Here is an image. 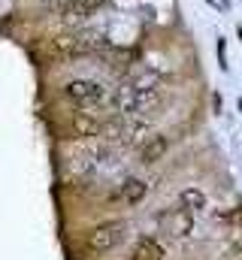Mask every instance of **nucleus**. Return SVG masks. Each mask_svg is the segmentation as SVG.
Here are the masks:
<instances>
[{
	"label": "nucleus",
	"mask_w": 242,
	"mask_h": 260,
	"mask_svg": "<svg viewBox=\"0 0 242 260\" xmlns=\"http://www.w3.org/2000/svg\"><path fill=\"white\" fill-rule=\"evenodd\" d=\"M115 133H118L121 145H127V148H139V145L152 136V124H148V118H124V124H121Z\"/></svg>",
	"instance_id": "nucleus-8"
},
{
	"label": "nucleus",
	"mask_w": 242,
	"mask_h": 260,
	"mask_svg": "<svg viewBox=\"0 0 242 260\" xmlns=\"http://www.w3.org/2000/svg\"><path fill=\"white\" fill-rule=\"evenodd\" d=\"M145 194H148V185H145L142 179H127V182H124V188H121V197H124L130 206H136Z\"/></svg>",
	"instance_id": "nucleus-12"
},
{
	"label": "nucleus",
	"mask_w": 242,
	"mask_h": 260,
	"mask_svg": "<svg viewBox=\"0 0 242 260\" xmlns=\"http://www.w3.org/2000/svg\"><path fill=\"white\" fill-rule=\"evenodd\" d=\"M64 100L73 106V109H106L112 103V91L97 82V79H88V76H79V79H70L64 85Z\"/></svg>",
	"instance_id": "nucleus-3"
},
{
	"label": "nucleus",
	"mask_w": 242,
	"mask_h": 260,
	"mask_svg": "<svg viewBox=\"0 0 242 260\" xmlns=\"http://www.w3.org/2000/svg\"><path fill=\"white\" fill-rule=\"evenodd\" d=\"M158 224H161V230L170 236V239H188L191 233H194V215L191 212H185V209H167V212H161L158 215Z\"/></svg>",
	"instance_id": "nucleus-7"
},
{
	"label": "nucleus",
	"mask_w": 242,
	"mask_h": 260,
	"mask_svg": "<svg viewBox=\"0 0 242 260\" xmlns=\"http://www.w3.org/2000/svg\"><path fill=\"white\" fill-rule=\"evenodd\" d=\"M130 260H164V248H161V242H158V239L145 236V239H139V242H136V248H133Z\"/></svg>",
	"instance_id": "nucleus-10"
},
{
	"label": "nucleus",
	"mask_w": 242,
	"mask_h": 260,
	"mask_svg": "<svg viewBox=\"0 0 242 260\" xmlns=\"http://www.w3.org/2000/svg\"><path fill=\"white\" fill-rule=\"evenodd\" d=\"M49 49L58 58H91L106 49V37L91 27H64L60 34L49 37Z\"/></svg>",
	"instance_id": "nucleus-2"
},
{
	"label": "nucleus",
	"mask_w": 242,
	"mask_h": 260,
	"mask_svg": "<svg viewBox=\"0 0 242 260\" xmlns=\"http://www.w3.org/2000/svg\"><path fill=\"white\" fill-rule=\"evenodd\" d=\"M164 97L158 76H136L112 94V106L121 118H145Z\"/></svg>",
	"instance_id": "nucleus-1"
},
{
	"label": "nucleus",
	"mask_w": 242,
	"mask_h": 260,
	"mask_svg": "<svg viewBox=\"0 0 242 260\" xmlns=\"http://www.w3.org/2000/svg\"><path fill=\"white\" fill-rule=\"evenodd\" d=\"M70 130L76 139L91 142V139H103L106 133H115V124L112 118L100 115V109H76L70 118Z\"/></svg>",
	"instance_id": "nucleus-4"
},
{
	"label": "nucleus",
	"mask_w": 242,
	"mask_h": 260,
	"mask_svg": "<svg viewBox=\"0 0 242 260\" xmlns=\"http://www.w3.org/2000/svg\"><path fill=\"white\" fill-rule=\"evenodd\" d=\"M233 242H236V251L242 254V227L236 230V233H233Z\"/></svg>",
	"instance_id": "nucleus-13"
},
{
	"label": "nucleus",
	"mask_w": 242,
	"mask_h": 260,
	"mask_svg": "<svg viewBox=\"0 0 242 260\" xmlns=\"http://www.w3.org/2000/svg\"><path fill=\"white\" fill-rule=\"evenodd\" d=\"M167 151H170V139H167L164 133H152V136L139 145V164L152 167V164L164 160V154H167Z\"/></svg>",
	"instance_id": "nucleus-9"
},
{
	"label": "nucleus",
	"mask_w": 242,
	"mask_h": 260,
	"mask_svg": "<svg viewBox=\"0 0 242 260\" xmlns=\"http://www.w3.org/2000/svg\"><path fill=\"white\" fill-rule=\"evenodd\" d=\"M103 6H106V0H60L49 15H55V21H58L60 27H82Z\"/></svg>",
	"instance_id": "nucleus-5"
},
{
	"label": "nucleus",
	"mask_w": 242,
	"mask_h": 260,
	"mask_svg": "<svg viewBox=\"0 0 242 260\" xmlns=\"http://www.w3.org/2000/svg\"><path fill=\"white\" fill-rule=\"evenodd\" d=\"M124 236H127V221H106L88 233V248L94 254H106V251L118 248Z\"/></svg>",
	"instance_id": "nucleus-6"
},
{
	"label": "nucleus",
	"mask_w": 242,
	"mask_h": 260,
	"mask_svg": "<svg viewBox=\"0 0 242 260\" xmlns=\"http://www.w3.org/2000/svg\"><path fill=\"white\" fill-rule=\"evenodd\" d=\"M179 206L185 212H191V215H200V212L206 209V194H203L200 188H185L179 194Z\"/></svg>",
	"instance_id": "nucleus-11"
}]
</instances>
